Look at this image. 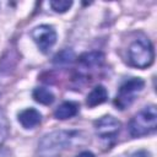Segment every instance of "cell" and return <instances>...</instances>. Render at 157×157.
I'll return each mask as SVG.
<instances>
[{
  "mask_svg": "<svg viewBox=\"0 0 157 157\" xmlns=\"http://www.w3.org/2000/svg\"><path fill=\"white\" fill-rule=\"evenodd\" d=\"M77 134L72 130H55L45 134L38 144V157H60L70 147Z\"/></svg>",
  "mask_w": 157,
  "mask_h": 157,
  "instance_id": "6da1fadb",
  "label": "cell"
},
{
  "mask_svg": "<svg viewBox=\"0 0 157 157\" xmlns=\"http://www.w3.org/2000/svg\"><path fill=\"white\" fill-rule=\"evenodd\" d=\"M157 109L153 104L144 107L137 112L129 123V134L132 137H141L156 131Z\"/></svg>",
  "mask_w": 157,
  "mask_h": 157,
  "instance_id": "7a4b0ae2",
  "label": "cell"
},
{
  "mask_svg": "<svg viewBox=\"0 0 157 157\" xmlns=\"http://www.w3.org/2000/svg\"><path fill=\"white\" fill-rule=\"evenodd\" d=\"M153 59V47L147 38H139L130 44L128 49V60L131 66L137 69H146L152 65Z\"/></svg>",
  "mask_w": 157,
  "mask_h": 157,
  "instance_id": "3957f363",
  "label": "cell"
},
{
  "mask_svg": "<svg viewBox=\"0 0 157 157\" xmlns=\"http://www.w3.org/2000/svg\"><path fill=\"white\" fill-rule=\"evenodd\" d=\"M144 87L145 81L140 77H131L126 80L118 90V93L114 98V105L120 110L129 108L136 99L137 94L144 90Z\"/></svg>",
  "mask_w": 157,
  "mask_h": 157,
  "instance_id": "277c9868",
  "label": "cell"
},
{
  "mask_svg": "<svg viewBox=\"0 0 157 157\" xmlns=\"http://www.w3.org/2000/svg\"><path fill=\"white\" fill-rule=\"evenodd\" d=\"M31 36L38 49L44 54L49 53L56 42V32L54 27L49 25H40L34 27L31 32Z\"/></svg>",
  "mask_w": 157,
  "mask_h": 157,
  "instance_id": "5b68a950",
  "label": "cell"
},
{
  "mask_svg": "<svg viewBox=\"0 0 157 157\" xmlns=\"http://www.w3.org/2000/svg\"><path fill=\"white\" fill-rule=\"evenodd\" d=\"M121 128L120 121L113 115H104L94 121L96 134L102 140H113Z\"/></svg>",
  "mask_w": 157,
  "mask_h": 157,
  "instance_id": "8992f818",
  "label": "cell"
},
{
  "mask_svg": "<svg viewBox=\"0 0 157 157\" xmlns=\"http://www.w3.org/2000/svg\"><path fill=\"white\" fill-rule=\"evenodd\" d=\"M104 61V54L102 52H87L80 55L78 58V66L80 70L88 72L91 70L98 69Z\"/></svg>",
  "mask_w": 157,
  "mask_h": 157,
  "instance_id": "52a82bcc",
  "label": "cell"
},
{
  "mask_svg": "<svg viewBox=\"0 0 157 157\" xmlns=\"http://www.w3.org/2000/svg\"><path fill=\"white\" fill-rule=\"evenodd\" d=\"M18 123L23 129H34L42 121V114L36 108H26L17 115Z\"/></svg>",
  "mask_w": 157,
  "mask_h": 157,
  "instance_id": "ba28073f",
  "label": "cell"
},
{
  "mask_svg": "<svg viewBox=\"0 0 157 157\" xmlns=\"http://www.w3.org/2000/svg\"><path fill=\"white\" fill-rule=\"evenodd\" d=\"M78 109H80V105L76 102H71V101L63 102L54 110V117L55 119H59V120H66L75 117L78 113Z\"/></svg>",
  "mask_w": 157,
  "mask_h": 157,
  "instance_id": "9c48e42d",
  "label": "cell"
},
{
  "mask_svg": "<svg viewBox=\"0 0 157 157\" xmlns=\"http://www.w3.org/2000/svg\"><path fill=\"white\" fill-rule=\"evenodd\" d=\"M107 98H108V91L105 90L104 86L98 85L87 94L86 104L90 108H93V107H97V105L104 103L107 101Z\"/></svg>",
  "mask_w": 157,
  "mask_h": 157,
  "instance_id": "30bf717a",
  "label": "cell"
},
{
  "mask_svg": "<svg viewBox=\"0 0 157 157\" xmlns=\"http://www.w3.org/2000/svg\"><path fill=\"white\" fill-rule=\"evenodd\" d=\"M32 97L37 103L43 105H50L55 99L54 93L45 87H36L32 92Z\"/></svg>",
  "mask_w": 157,
  "mask_h": 157,
  "instance_id": "8fae6325",
  "label": "cell"
},
{
  "mask_svg": "<svg viewBox=\"0 0 157 157\" xmlns=\"http://www.w3.org/2000/svg\"><path fill=\"white\" fill-rule=\"evenodd\" d=\"M75 59H76L75 53L71 49H63L54 56L53 63L56 66H67L71 65L75 61Z\"/></svg>",
  "mask_w": 157,
  "mask_h": 157,
  "instance_id": "7c38bea8",
  "label": "cell"
},
{
  "mask_svg": "<svg viewBox=\"0 0 157 157\" xmlns=\"http://www.w3.org/2000/svg\"><path fill=\"white\" fill-rule=\"evenodd\" d=\"M49 6L52 7L53 11L63 13V12H66L72 6V1L71 0H53V1H49Z\"/></svg>",
  "mask_w": 157,
  "mask_h": 157,
  "instance_id": "4fadbf2b",
  "label": "cell"
},
{
  "mask_svg": "<svg viewBox=\"0 0 157 157\" xmlns=\"http://www.w3.org/2000/svg\"><path fill=\"white\" fill-rule=\"evenodd\" d=\"M7 135H9V121L4 110L0 109V147L5 142Z\"/></svg>",
  "mask_w": 157,
  "mask_h": 157,
  "instance_id": "5bb4252c",
  "label": "cell"
},
{
  "mask_svg": "<svg viewBox=\"0 0 157 157\" xmlns=\"http://www.w3.org/2000/svg\"><path fill=\"white\" fill-rule=\"evenodd\" d=\"M119 157H152V155H151L150 151L141 148V150H135V151H131V152L120 155Z\"/></svg>",
  "mask_w": 157,
  "mask_h": 157,
  "instance_id": "9a60e30c",
  "label": "cell"
},
{
  "mask_svg": "<svg viewBox=\"0 0 157 157\" xmlns=\"http://www.w3.org/2000/svg\"><path fill=\"white\" fill-rule=\"evenodd\" d=\"M76 157H96L92 152H90V151H82L81 153H78Z\"/></svg>",
  "mask_w": 157,
  "mask_h": 157,
  "instance_id": "2e32d148",
  "label": "cell"
}]
</instances>
